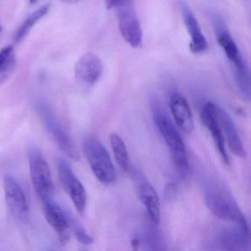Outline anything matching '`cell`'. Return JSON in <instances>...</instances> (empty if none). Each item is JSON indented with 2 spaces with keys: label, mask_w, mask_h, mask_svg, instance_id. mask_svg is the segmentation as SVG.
<instances>
[{
  "label": "cell",
  "mask_w": 251,
  "mask_h": 251,
  "mask_svg": "<svg viewBox=\"0 0 251 251\" xmlns=\"http://www.w3.org/2000/svg\"><path fill=\"white\" fill-rule=\"evenodd\" d=\"M151 106L154 121L170 149L176 170L179 176L184 178L189 170V161L181 136L155 95L151 97Z\"/></svg>",
  "instance_id": "6da1fadb"
},
{
  "label": "cell",
  "mask_w": 251,
  "mask_h": 251,
  "mask_svg": "<svg viewBox=\"0 0 251 251\" xmlns=\"http://www.w3.org/2000/svg\"><path fill=\"white\" fill-rule=\"evenodd\" d=\"M205 203L218 218L236 223L247 235L250 228L245 214L241 211L233 197L226 188L217 183H210L204 191Z\"/></svg>",
  "instance_id": "7a4b0ae2"
},
{
  "label": "cell",
  "mask_w": 251,
  "mask_h": 251,
  "mask_svg": "<svg viewBox=\"0 0 251 251\" xmlns=\"http://www.w3.org/2000/svg\"><path fill=\"white\" fill-rule=\"evenodd\" d=\"M83 149L97 178L104 184L114 183L117 177L115 169L100 141L93 135H86L83 139Z\"/></svg>",
  "instance_id": "3957f363"
},
{
  "label": "cell",
  "mask_w": 251,
  "mask_h": 251,
  "mask_svg": "<svg viewBox=\"0 0 251 251\" xmlns=\"http://www.w3.org/2000/svg\"><path fill=\"white\" fill-rule=\"evenodd\" d=\"M29 163L30 178L41 202L52 199L55 187L50 170L43 154L36 147L30 148Z\"/></svg>",
  "instance_id": "277c9868"
},
{
  "label": "cell",
  "mask_w": 251,
  "mask_h": 251,
  "mask_svg": "<svg viewBox=\"0 0 251 251\" xmlns=\"http://www.w3.org/2000/svg\"><path fill=\"white\" fill-rule=\"evenodd\" d=\"M33 105L44 126L55 139L63 152L75 161H79L80 155L77 148L75 146L71 138L60 126L49 105L42 100H36L33 102Z\"/></svg>",
  "instance_id": "5b68a950"
},
{
  "label": "cell",
  "mask_w": 251,
  "mask_h": 251,
  "mask_svg": "<svg viewBox=\"0 0 251 251\" xmlns=\"http://www.w3.org/2000/svg\"><path fill=\"white\" fill-rule=\"evenodd\" d=\"M114 9L117 11L119 30L124 40L131 48H140L143 35L134 0H126Z\"/></svg>",
  "instance_id": "8992f818"
},
{
  "label": "cell",
  "mask_w": 251,
  "mask_h": 251,
  "mask_svg": "<svg viewBox=\"0 0 251 251\" xmlns=\"http://www.w3.org/2000/svg\"><path fill=\"white\" fill-rule=\"evenodd\" d=\"M57 170L63 189L70 197L77 212L84 214L87 204L86 189L67 161L58 158Z\"/></svg>",
  "instance_id": "52a82bcc"
},
{
  "label": "cell",
  "mask_w": 251,
  "mask_h": 251,
  "mask_svg": "<svg viewBox=\"0 0 251 251\" xmlns=\"http://www.w3.org/2000/svg\"><path fill=\"white\" fill-rule=\"evenodd\" d=\"M3 186L7 205L16 217L24 220L28 215L29 205L23 188L17 179L10 175L4 177Z\"/></svg>",
  "instance_id": "ba28073f"
},
{
  "label": "cell",
  "mask_w": 251,
  "mask_h": 251,
  "mask_svg": "<svg viewBox=\"0 0 251 251\" xmlns=\"http://www.w3.org/2000/svg\"><path fill=\"white\" fill-rule=\"evenodd\" d=\"M201 119L204 126L211 132L223 161L229 165L230 160L226 151L224 136L219 120L217 105L212 102H205L201 110Z\"/></svg>",
  "instance_id": "9c48e42d"
},
{
  "label": "cell",
  "mask_w": 251,
  "mask_h": 251,
  "mask_svg": "<svg viewBox=\"0 0 251 251\" xmlns=\"http://www.w3.org/2000/svg\"><path fill=\"white\" fill-rule=\"evenodd\" d=\"M44 215L48 224L56 232L60 242L67 245L70 240V226L65 210L61 208L53 199L42 201Z\"/></svg>",
  "instance_id": "30bf717a"
},
{
  "label": "cell",
  "mask_w": 251,
  "mask_h": 251,
  "mask_svg": "<svg viewBox=\"0 0 251 251\" xmlns=\"http://www.w3.org/2000/svg\"><path fill=\"white\" fill-rule=\"evenodd\" d=\"M104 67L100 58L88 52L82 55L75 69V74L77 81L86 86H93L102 76Z\"/></svg>",
  "instance_id": "8fae6325"
},
{
  "label": "cell",
  "mask_w": 251,
  "mask_h": 251,
  "mask_svg": "<svg viewBox=\"0 0 251 251\" xmlns=\"http://www.w3.org/2000/svg\"><path fill=\"white\" fill-rule=\"evenodd\" d=\"M180 8L183 23L190 36L189 48L191 52L195 54L205 52L208 48V42L202 33L196 17L186 2H182Z\"/></svg>",
  "instance_id": "7c38bea8"
},
{
  "label": "cell",
  "mask_w": 251,
  "mask_h": 251,
  "mask_svg": "<svg viewBox=\"0 0 251 251\" xmlns=\"http://www.w3.org/2000/svg\"><path fill=\"white\" fill-rule=\"evenodd\" d=\"M211 23L215 32L216 38L219 45L224 51L227 59L232 64L242 57L237 45L235 43L231 35L229 33L223 20L217 15L212 16Z\"/></svg>",
  "instance_id": "4fadbf2b"
},
{
  "label": "cell",
  "mask_w": 251,
  "mask_h": 251,
  "mask_svg": "<svg viewBox=\"0 0 251 251\" xmlns=\"http://www.w3.org/2000/svg\"><path fill=\"white\" fill-rule=\"evenodd\" d=\"M219 120L222 130L224 131L227 138L229 149L236 156L240 158H246V151L239 136V132L236 128L234 122L228 113L224 109L217 106Z\"/></svg>",
  "instance_id": "5bb4252c"
},
{
  "label": "cell",
  "mask_w": 251,
  "mask_h": 251,
  "mask_svg": "<svg viewBox=\"0 0 251 251\" xmlns=\"http://www.w3.org/2000/svg\"><path fill=\"white\" fill-rule=\"evenodd\" d=\"M170 109L177 126L186 133H191L194 129L193 117L184 97L173 93L170 98Z\"/></svg>",
  "instance_id": "9a60e30c"
},
{
  "label": "cell",
  "mask_w": 251,
  "mask_h": 251,
  "mask_svg": "<svg viewBox=\"0 0 251 251\" xmlns=\"http://www.w3.org/2000/svg\"><path fill=\"white\" fill-rule=\"evenodd\" d=\"M249 236L241 228L227 227L220 230L217 242L222 249L245 251L250 249L248 241Z\"/></svg>",
  "instance_id": "2e32d148"
},
{
  "label": "cell",
  "mask_w": 251,
  "mask_h": 251,
  "mask_svg": "<svg viewBox=\"0 0 251 251\" xmlns=\"http://www.w3.org/2000/svg\"><path fill=\"white\" fill-rule=\"evenodd\" d=\"M139 196L151 221L158 225L161 220L160 201L158 194L153 186L148 181L141 182L139 186Z\"/></svg>",
  "instance_id": "e0dca14e"
},
{
  "label": "cell",
  "mask_w": 251,
  "mask_h": 251,
  "mask_svg": "<svg viewBox=\"0 0 251 251\" xmlns=\"http://www.w3.org/2000/svg\"><path fill=\"white\" fill-rule=\"evenodd\" d=\"M50 8V4H46L36 10L33 14H30L16 31L14 37V43L17 45L23 42L26 36L29 34L32 28L48 14Z\"/></svg>",
  "instance_id": "ac0fdd59"
},
{
  "label": "cell",
  "mask_w": 251,
  "mask_h": 251,
  "mask_svg": "<svg viewBox=\"0 0 251 251\" xmlns=\"http://www.w3.org/2000/svg\"><path fill=\"white\" fill-rule=\"evenodd\" d=\"M234 67L235 79L241 93L245 99L250 100L251 95V75L243 58H239L233 64Z\"/></svg>",
  "instance_id": "d6986e66"
},
{
  "label": "cell",
  "mask_w": 251,
  "mask_h": 251,
  "mask_svg": "<svg viewBox=\"0 0 251 251\" xmlns=\"http://www.w3.org/2000/svg\"><path fill=\"white\" fill-rule=\"evenodd\" d=\"M17 64L15 51L11 45L0 51V85L5 83L11 75Z\"/></svg>",
  "instance_id": "ffe728a7"
},
{
  "label": "cell",
  "mask_w": 251,
  "mask_h": 251,
  "mask_svg": "<svg viewBox=\"0 0 251 251\" xmlns=\"http://www.w3.org/2000/svg\"><path fill=\"white\" fill-rule=\"evenodd\" d=\"M110 140L117 164L122 170L125 172H128L130 169V162L124 141L117 133H112L110 137Z\"/></svg>",
  "instance_id": "44dd1931"
},
{
  "label": "cell",
  "mask_w": 251,
  "mask_h": 251,
  "mask_svg": "<svg viewBox=\"0 0 251 251\" xmlns=\"http://www.w3.org/2000/svg\"><path fill=\"white\" fill-rule=\"evenodd\" d=\"M65 211L70 229H71L77 240L84 245H92L94 242L93 238L90 235L88 234L87 232L86 231L83 226L80 224V222L70 211H66V210Z\"/></svg>",
  "instance_id": "7402d4cb"
},
{
  "label": "cell",
  "mask_w": 251,
  "mask_h": 251,
  "mask_svg": "<svg viewBox=\"0 0 251 251\" xmlns=\"http://www.w3.org/2000/svg\"><path fill=\"white\" fill-rule=\"evenodd\" d=\"M177 189L175 183H170L166 186L164 195H165V198L167 201H174L177 197Z\"/></svg>",
  "instance_id": "603a6c76"
},
{
  "label": "cell",
  "mask_w": 251,
  "mask_h": 251,
  "mask_svg": "<svg viewBox=\"0 0 251 251\" xmlns=\"http://www.w3.org/2000/svg\"><path fill=\"white\" fill-rule=\"evenodd\" d=\"M105 1V6L108 9H114L117 5L121 4L126 0H104Z\"/></svg>",
  "instance_id": "cb8c5ba5"
},
{
  "label": "cell",
  "mask_w": 251,
  "mask_h": 251,
  "mask_svg": "<svg viewBox=\"0 0 251 251\" xmlns=\"http://www.w3.org/2000/svg\"><path fill=\"white\" fill-rule=\"evenodd\" d=\"M132 246L133 247L134 249H137L139 245V240L138 239H133L131 242Z\"/></svg>",
  "instance_id": "d4e9b609"
},
{
  "label": "cell",
  "mask_w": 251,
  "mask_h": 251,
  "mask_svg": "<svg viewBox=\"0 0 251 251\" xmlns=\"http://www.w3.org/2000/svg\"><path fill=\"white\" fill-rule=\"evenodd\" d=\"M64 2H67V3L73 4L76 3V2H78L80 0H63Z\"/></svg>",
  "instance_id": "484cf974"
},
{
  "label": "cell",
  "mask_w": 251,
  "mask_h": 251,
  "mask_svg": "<svg viewBox=\"0 0 251 251\" xmlns=\"http://www.w3.org/2000/svg\"><path fill=\"white\" fill-rule=\"evenodd\" d=\"M29 1H30V3L33 5V4L36 3L39 0H29Z\"/></svg>",
  "instance_id": "4316f807"
},
{
  "label": "cell",
  "mask_w": 251,
  "mask_h": 251,
  "mask_svg": "<svg viewBox=\"0 0 251 251\" xmlns=\"http://www.w3.org/2000/svg\"><path fill=\"white\" fill-rule=\"evenodd\" d=\"M2 31V27H0V32Z\"/></svg>",
  "instance_id": "83f0119b"
}]
</instances>
